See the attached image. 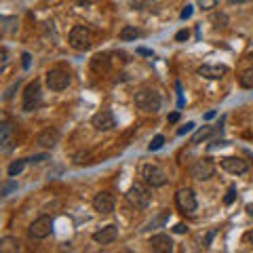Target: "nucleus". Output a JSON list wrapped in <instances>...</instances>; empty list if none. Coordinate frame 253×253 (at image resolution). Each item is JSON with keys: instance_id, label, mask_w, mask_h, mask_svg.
Returning a JSON list of instances; mask_svg holds the SVG:
<instances>
[{"instance_id": "1", "label": "nucleus", "mask_w": 253, "mask_h": 253, "mask_svg": "<svg viewBox=\"0 0 253 253\" xmlns=\"http://www.w3.org/2000/svg\"><path fill=\"white\" fill-rule=\"evenodd\" d=\"M135 106L139 110H144V112H158L163 106V99H161V95H158L156 89L146 86V89H139L135 93Z\"/></svg>"}, {"instance_id": "2", "label": "nucleus", "mask_w": 253, "mask_h": 253, "mask_svg": "<svg viewBox=\"0 0 253 253\" xmlns=\"http://www.w3.org/2000/svg\"><path fill=\"white\" fill-rule=\"evenodd\" d=\"M126 201H129L133 207L137 209H146L150 201H152V192H150V186L146 184V181H135L129 192H126Z\"/></svg>"}, {"instance_id": "3", "label": "nucleus", "mask_w": 253, "mask_h": 253, "mask_svg": "<svg viewBox=\"0 0 253 253\" xmlns=\"http://www.w3.org/2000/svg\"><path fill=\"white\" fill-rule=\"evenodd\" d=\"M141 177H144V181L148 186H152V188H161L167 184V171H165L161 165H156V163H148L141 167Z\"/></svg>"}, {"instance_id": "4", "label": "nucleus", "mask_w": 253, "mask_h": 253, "mask_svg": "<svg viewBox=\"0 0 253 253\" xmlns=\"http://www.w3.org/2000/svg\"><path fill=\"white\" fill-rule=\"evenodd\" d=\"M70 46L76 51H89L93 46V32L86 26H76L70 32Z\"/></svg>"}, {"instance_id": "5", "label": "nucleus", "mask_w": 253, "mask_h": 253, "mask_svg": "<svg viewBox=\"0 0 253 253\" xmlns=\"http://www.w3.org/2000/svg\"><path fill=\"white\" fill-rule=\"evenodd\" d=\"M41 101H42L41 84L34 81V83H30L26 86V91H23V104H21L23 112H32V110H36L38 106H41Z\"/></svg>"}, {"instance_id": "6", "label": "nucleus", "mask_w": 253, "mask_h": 253, "mask_svg": "<svg viewBox=\"0 0 253 253\" xmlns=\"http://www.w3.org/2000/svg\"><path fill=\"white\" fill-rule=\"evenodd\" d=\"M175 205L179 207L181 213H194L196 207H199L194 190H190V188H179L177 194H175Z\"/></svg>"}, {"instance_id": "7", "label": "nucleus", "mask_w": 253, "mask_h": 253, "mask_svg": "<svg viewBox=\"0 0 253 253\" xmlns=\"http://www.w3.org/2000/svg\"><path fill=\"white\" fill-rule=\"evenodd\" d=\"M51 232H53V219L49 215H41L38 219H34L30 224V236L36 239V241L46 239Z\"/></svg>"}, {"instance_id": "8", "label": "nucleus", "mask_w": 253, "mask_h": 253, "mask_svg": "<svg viewBox=\"0 0 253 253\" xmlns=\"http://www.w3.org/2000/svg\"><path fill=\"white\" fill-rule=\"evenodd\" d=\"M213 173H215V165H213L209 158H199L192 167H190V175L199 181H207L213 177Z\"/></svg>"}, {"instance_id": "9", "label": "nucleus", "mask_w": 253, "mask_h": 253, "mask_svg": "<svg viewBox=\"0 0 253 253\" xmlns=\"http://www.w3.org/2000/svg\"><path fill=\"white\" fill-rule=\"evenodd\" d=\"M46 86H49L51 91H63V89H68V84H70V74L68 72H63V70H49L46 72Z\"/></svg>"}, {"instance_id": "10", "label": "nucleus", "mask_w": 253, "mask_h": 253, "mask_svg": "<svg viewBox=\"0 0 253 253\" xmlns=\"http://www.w3.org/2000/svg\"><path fill=\"white\" fill-rule=\"evenodd\" d=\"M219 165H221V169L232 173V175H243V173L249 171V163L241 156H226V158H221Z\"/></svg>"}, {"instance_id": "11", "label": "nucleus", "mask_w": 253, "mask_h": 253, "mask_svg": "<svg viewBox=\"0 0 253 253\" xmlns=\"http://www.w3.org/2000/svg\"><path fill=\"white\" fill-rule=\"evenodd\" d=\"M93 209L99 213V215H110L114 211V196L110 192H97L93 196Z\"/></svg>"}, {"instance_id": "12", "label": "nucleus", "mask_w": 253, "mask_h": 253, "mask_svg": "<svg viewBox=\"0 0 253 253\" xmlns=\"http://www.w3.org/2000/svg\"><path fill=\"white\" fill-rule=\"evenodd\" d=\"M91 125H93V129H97V131H110L116 126V118L110 110H101V112H97L91 118Z\"/></svg>"}, {"instance_id": "13", "label": "nucleus", "mask_w": 253, "mask_h": 253, "mask_svg": "<svg viewBox=\"0 0 253 253\" xmlns=\"http://www.w3.org/2000/svg\"><path fill=\"white\" fill-rule=\"evenodd\" d=\"M15 146V129L9 121L0 123V150L2 152H11Z\"/></svg>"}, {"instance_id": "14", "label": "nucleus", "mask_w": 253, "mask_h": 253, "mask_svg": "<svg viewBox=\"0 0 253 253\" xmlns=\"http://www.w3.org/2000/svg\"><path fill=\"white\" fill-rule=\"evenodd\" d=\"M36 141H38V146H42V148H55L59 141V131L55 129V126H46L44 131L38 133Z\"/></svg>"}, {"instance_id": "15", "label": "nucleus", "mask_w": 253, "mask_h": 253, "mask_svg": "<svg viewBox=\"0 0 253 253\" xmlns=\"http://www.w3.org/2000/svg\"><path fill=\"white\" fill-rule=\"evenodd\" d=\"M118 239V228L116 226H104L101 230L93 234V241L99 245H112Z\"/></svg>"}, {"instance_id": "16", "label": "nucleus", "mask_w": 253, "mask_h": 253, "mask_svg": "<svg viewBox=\"0 0 253 253\" xmlns=\"http://www.w3.org/2000/svg\"><path fill=\"white\" fill-rule=\"evenodd\" d=\"M150 247H152V251H158V253H171L173 241L169 234H154L152 239H150Z\"/></svg>"}, {"instance_id": "17", "label": "nucleus", "mask_w": 253, "mask_h": 253, "mask_svg": "<svg viewBox=\"0 0 253 253\" xmlns=\"http://www.w3.org/2000/svg\"><path fill=\"white\" fill-rule=\"evenodd\" d=\"M228 74V68L226 66H201L199 68V76L203 78H209V81H219V78H224Z\"/></svg>"}, {"instance_id": "18", "label": "nucleus", "mask_w": 253, "mask_h": 253, "mask_svg": "<svg viewBox=\"0 0 253 253\" xmlns=\"http://www.w3.org/2000/svg\"><path fill=\"white\" fill-rule=\"evenodd\" d=\"M91 70L93 72H108L110 70V55L108 53H99L91 59Z\"/></svg>"}, {"instance_id": "19", "label": "nucleus", "mask_w": 253, "mask_h": 253, "mask_svg": "<svg viewBox=\"0 0 253 253\" xmlns=\"http://www.w3.org/2000/svg\"><path fill=\"white\" fill-rule=\"evenodd\" d=\"M169 215H171V211L169 209H165V211H161L158 215L150 221V224L144 228V230H154V228H163L165 224H167V219H169Z\"/></svg>"}, {"instance_id": "20", "label": "nucleus", "mask_w": 253, "mask_h": 253, "mask_svg": "<svg viewBox=\"0 0 253 253\" xmlns=\"http://www.w3.org/2000/svg\"><path fill=\"white\" fill-rule=\"evenodd\" d=\"M15 251H19V241L13 239V236H4L0 241V253H15Z\"/></svg>"}, {"instance_id": "21", "label": "nucleus", "mask_w": 253, "mask_h": 253, "mask_svg": "<svg viewBox=\"0 0 253 253\" xmlns=\"http://www.w3.org/2000/svg\"><path fill=\"white\" fill-rule=\"evenodd\" d=\"M139 36H141V32L135 26H126L121 30V41H135Z\"/></svg>"}, {"instance_id": "22", "label": "nucleus", "mask_w": 253, "mask_h": 253, "mask_svg": "<svg viewBox=\"0 0 253 253\" xmlns=\"http://www.w3.org/2000/svg\"><path fill=\"white\" fill-rule=\"evenodd\" d=\"M0 23H2V34L17 30V17H0Z\"/></svg>"}, {"instance_id": "23", "label": "nucleus", "mask_w": 253, "mask_h": 253, "mask_svg": "<svg viewBox=\"0 0 253 253\" xmlns=\"http://www.w3.org/2000/svg\"><path fill=\"white\" fill-rule=\"evenodd\" d=\"M213 131H215L213 126H203V129H199V131H196L194 135H192V144H201V141H203V139H207Z\"/></svg>"}, {"instance_id": "24", "label": "nucleus", "mask_w": 253, "mask_h": 253, "mask_svg": "<svg viewBox=\"0 0 253 253\" xmlns=\"http://www.w3.org/2000/svg\"><path fill=\"white\" fill-rule=\"evenodd\" d=\"M26 163H28V158H23V161H15V163H11V165H9V169H6V171H9V175H11V177L19 175V173L23 171V167H26Z\"/></svg>"}, {"instance_id": "25", "label": "nucleus", "mask_w": 253, "mask_h": 253, "mask_svg": "<svg viewBox=\"0 0 253 253\" xmlns=\"http://www.w3.org/2000/svg\"><path fill=\"white\" fill-rule=\"evenodd\" d=\"M241 84L245 86V89H253V68L245 70V72L241 74Z\"/></svg>"}, {"instance_id": "26", "label": "nucleus", "mask_w": 253, "mask_h": 253, "mask_svg": "<svg viewBox=\"0 0 253 253\" xmlns=\"http://www.w3.org/2000/svg\"><path fill=\"white\" fill-rule=\"evenodd\" d=\"M13 190H17V181H13V179L4 181V184H2V190H0V196H2V199H6V196L13 192Z\"/></svg>"}, {"instance_id": "27", "label": "nucleus", "mask_w": 253, "mask_h": 253, "mask_svg": "<svg viewBox=\"0 0 253 253\" xmlns=\"http://www.w3.org/2000/svg\"><path fill=\"white\" fill-rule=\"evenodd\" d=\"M163 146H165V137H163V135H156V137L152 139V144L148 146V150H150V152H156V150H161Z\"/></svg>"}, {"instance_id": "28", "label": "nucleus", "mask_w": 253, "mask_h": 253, "mask_svg": "<svg viewBox=\"0 0 253 253\" xmlns=\"http://www.w3.org/2000/svg\"><path fill=\"white\" fill-rule=\"evenodd\" d=\"M219 4V0H199V6L205 11H211V9H215V6Z\"/></svg>"}, {"instance_id": "29", "label": "nucleus", "mask_w": 253, "mask_h": 253, "mask_svg": "<svg viewBox=\"0 0 253 253\" xmlns=\"http://www.w3.org/2000/svg\"><path fill=\"white\" fill-rule=\"evenodd\" d=\"M211 21L215 23V28H226V23H228V17H226L224 13H221V15H213V17H211Z\"/></svg>"}, {"instance_id": "30", "label": "nucleus", "mask_w": 253, "mask_h": 253, "mask_svg": "<svg viewBox=\"0 0 253 253\" xmlns=\"http://www.w3.org/2000/svg\"><path fill=\"white\" fill-rule=\"evenodd\" d=\"M192 17V4H186L184 11H181V19H190Z\"/></svg>"}, {"instance_id": "31", "label": "nucleus", "mask_w": 253, "mask_h": 253, "mask_svg": "<svg viewBox=\"0 0 253 253\" xmlns=\"http://www.w3.org/2000/svg\"><path fill=\"white\" fill-rule=\"evenodd\" d=\"M194 129V123H186V126H181V129L177 131V135H186V133H190Z\"/></svg>"}, {"instance_id": "32", "label": "nucleus", "mask_w": 253, "mask_h": 253, "mask_svg": "<svg viewBox=\"0 0 253 253\" xmlns=\"http://www.w3.org/2000/svg\"><path fill=\"white\" fill-rule=\"evenodd\" d=\"M46 154H36V156H32V158H28V163H42V161H46Z\"/></svg>"}, {"instance_id": "33", "label": "nucleus", "mask_w": 253, "mask_h": 253, "mask_svg": "<svg viewBox=\"0 0 253 253\" xmlns=\"http://www.w3.org/2000/svg\"><path fill=\"white\" fill-rule=\"evenodd\" d=\"M188 30H181V32H177V34H175V41L177 42H181V41H188Z\"/></svg>"}, {"instance_id": "34", "label": "nucleus", "mask_w": 253, "mask_h": 253, "mask_svg": "<svg viewBox=\"0 0 253 253\" xmlns=\"http://www.w3.org/2000/svg\"><path fill=\"white\" fill-rule=\"evenodd\" d=\"M234 199H236V190H234V188H230V192H228V196L224 199V203H226V205H230Z\"/></svg>"}, {"instance_id": "35", "label": "nucleus", "mask_w": 253, "mask_h": 253, "mask_svg": "<svg viewBox=\"0 0 253 253\" xmlns=\"http://www.w3.org/2000/svg\"><path fill=\"white\" fill-rule=\"evenodd\" d=\"M74 2H76L78 6H91V4H95V2H99V0H74Z\"/></svg>"}, {"instance_id": "36", "label": "nucleus", "mask_w": 253, "mask_h": 253, "mask_svg": "<svg viewBox=\"0 0 253 253\" xmlns=\"http://www.w3.org/2000/svg\"><path fill=\"white\" fill-rule=\"evenodd\" d=\"M173 232H177V234H184V232H188V226H186V224H177L175 228H173Z\"/></svg>"}, {"instance_id": "37", "label": "nucleus", "mask_w": 253, "mask_h": 253, "mask_svg": "<svg viewBox=\"0 0 253 253\" xmlns=\"http://www.w3.org/2000/svg\"><path fill=\"white\" fill-rule=\"evenodd\" d=\"M23 68H30V53H23Z\"/></svg>"}, {"instance_id": "38", "label": "nucleus", "mask_w": 253, "mask_h": 253, "mask_svg": "<svg viewBox=\"0 0 253 253\" xmlns=\"http://www.w3.org/2000/svg\"><path fill=\"white\" fill-rule=\"evenodd\" d=\"M167 121H169V123H177V121H179V114H177V112L169 114V118H167Z\"/></svg>"}, {"instance_id": "39", "label": "nucleus", "mask_w": 253, "mask_h": 253, "mask_svg": "<svg viewBox=\"0 0 253 253\" xmlns=\"http://www.w3.org/2000/svg\"><path fill=\"white\" fill-rule=\"evenodd\" d=\"M137 53L139 55H148V57H152V55H154L152 51H148V49H137Z\"/></svg>"}, {"instance_id": "40", "label": "nucleus", "mask_w": 253, "mask_h": 253, "mask_svg": "<svg viewBox=\"0 0 253 253\" xmlns=\"http://www.w3.org/2000/svg\"><path fill=\"white\" fill-rule=\"evenodd\" d=\"M9 61V53H6V49H2V63Z\"/></svg>"}, {"instance_id": "41", "label": "nucleus", "mask_w": 253, "mask_h": 253, "mask_svg": "<svg viewBox=\"0 0 253 253\" xmlns=\"http://www.w3.org/2000/svg\"><path fill=\"white\" fill-rule=\"evenodd\" d=\"M232 4H243V2H249V0H230Z\"/></svg>"}, {"instance_id": "42", "label": "nucleus", "mask_w": 253, "mask_h": 253, "mask_svg": "<svg viewBox=\"0 0 253 253\" xmlns=\"http://www.w3.org/2000/svg\"><path fill=\"white\" fill-rule=\"evenodd\" d=\"M247 213H249V215L253 217V205H247Z\"/></svg>"}, {"instance_id": "43", "label": "nucleus", "mask_w": 253, "mask_h": 253, "mask_svg": "<svg viewBox=\"0 0 253 253\" xmlns=\"http://www.w3.org/2000/svg\"><path fill=\"white\" fill-rule=\"evenodd\" d=\"M247 241L253 245V232H249V234H247Z\"/></svg>"}, {"instance_id": "44", "label": "nucleus", "mask_w": 253, "mask_h": 253, "mask_svg": "<svg viewBox=\"0 0 253 253\" xmlns=\"http://www.w3.org/2000/svg\"><path fill=\"white\" fill-rule=\"evenodd\" d=\"M247 59H249V61H251V63H253V51H251V53H249V55H247Z\"/></svg>"}]
</instances>
